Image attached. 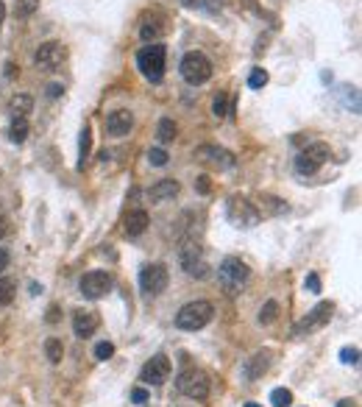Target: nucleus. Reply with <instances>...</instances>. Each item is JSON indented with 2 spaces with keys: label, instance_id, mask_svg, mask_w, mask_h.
I'll return each mask as SVG.
<instances>
[{
  "label": "nucleus",
  "instance_id": "obj_40",
  "mask_svg": "<svg viewBox=\"0 0 362 407\" xmlns=\"http://www.w3.org/2000/svg\"><path fill=\"white\" fill-rule=\"evenodd\" d=\"M6 265H9V251L0 248V271H6Z\"/></svg>",
  "mask_w": 362,
  "mask_h": 407
},
{
  "label": "nucleus",
  "instance_id": "obj_37",
  "mask_svg": "<svg viewBox=\"0 0 362 407\" xmlns=\"http://www.w3.org/2000/svg\"><path fill=\"white\" fill-rule=\"evenodd\" d=\"M62 92H65V90H62V84H50V87H48V98H59Z\"/></svg>",
  "mask_w": 362,
  "mask_h": 407
},
{
  "label": "nucleus",
  "instance_id": "obj_13",
  "mask_svg": "<svg viewBox=\"0 0 362 407\" xmlns=\"http://www.w3.org/2000/svg\"><path fill=\"white\" fill-rule=\"evenodd\" d=\"M196 159L209 162V165H215V168H220V170H229L237 165V159H234L231 151H226V148H215V145H201V148H196Z\"/></svg>",
  "mask_w": 362,
  "mask_h": 407
},
{
  "label": "nucleus",
  "instance_id": "obj_14",
  "mask_svg": "<svg viewBox=\"0 0 362 407\" xmlns=\"http://www.w3.org/2000/svg\"><path fill=\"white\" fill-rule=\"evenodd\" d=\"M167 376H170V360L165 354H154L142 366V382H148V385H165Z\"/></svg>",
  "mask_w": 362,
  "mask_h": 407
},
{
  "label": "nucleus",
  "instance_id": "obj_5",
  "mask_svg": "<svg viewBox=\"0 0 362 407\" xmlns=\"http://www.w3.org/2000/svg\"><path fill=\"white\" fill-rule=\"evenodd\" d=\"M181 78L187 81V84H193V87H201V84H206L209 78H212V62L203 56V53H187L184 59H181Z\"/></svg>",
  "mask_w": 362,
  "mask_h": 407
},
{
  "label": "nucleus",
  "instance_id": "obj_20",
  "mask_svg": "<svg viewBox=\"0 0 362 407\" xmlns=\"http://www.w3.org/2000/svg\"><path fill=\"white\" fill-rule=\"evenodd\" d=\"M165 31H167L165 17H159V14H156V17H151V20H145V23H142V28H139V34H142L145 42H156Z\"/></svg>",
  "mask_w": 362,
  "mask_h": 407
},
{
  "label": "nucleus",
  "instance_id": "obj_3",
  "mask_svg": "<svg viewBox=\"0 0 362 407\" xmlns=\"http://www.w3.org/2000/svg\"><path fill=\"white\" fill-rule=\"evenodd\" d=\"M212 315H215V307L209 302H190L176 312V327L184 332H198L212 321Z\"/></svg>",
  "mask_w": 362,
  "mask_h": 407
},
{
  "label": "nucleus",
  "instance_id": "obj_15",
  "mask_svg": "<svg viewBox=\"0 0 362 407\" xmlns=\"http://www.w3.org/2000/svg\"><path fill=\"white\" fill-rule=\"evenodd\" d=\"M100 327V315L95 310H75L73 312V332L78 338H90Z\"/></svg>",
  "mask_w": 362,
  "mask_h": 407
},
{
  "label": "nucleus",
  "instance_id": "obj_24",
  "mask_svg": "<svg viewBox=\"0 0 362 407\" xmlns=\"http://www.w3.org/2000/svg\"><path fill=\"white\" fill-rule=\"evenodd\" d=\"M45 354H48V360H50L53 366H59V363H62V357H65V346H62V340L59 338L45 340Z\"/></svg>",
  "mask_w": 362,
  "mask_h": 407
},
{
  "label": "nucleus",
  "instance_id": "obj_41",
  "mask_svg": "<svg viewBox=\"0 0 362 407\" xmlns=\"http://www.w3.org/2000/svg\"><path fill=\"white\" fill-rule=\"evenodd\" d=\"M9 232V223H6V218H0V238Z\"/></svg>",
  "mask_w": 362,
  "mask_h": 407
},
{
  "label": "nucleus",
  "instance_id": "obj_16",
  "mask_svg": "<svg viewBox=\"0 0 362 407\" xmlns=\"http://www.w3.org/2000/svg\"><path fill=\"white\" fill-rule=\"evenodd\" d=\"M134 126V115L129 109H117V112H112L109 117H106V132L112 137H123L129 134Z\"/></svg>",
  "mask_w": 362,
  "mask_h": 407
},
{
  "label": "nucleus",
  "instance_id": "obj_21",
  "mask_svg": "<svg viewBox=\"0 0 362 407\" xmlns=\"http://www.w3.org/2000/svg\"><path fill=\"white\" fill-rule=\"evenodd\" d=\"M9 137H11V142H26V137H28V120L26 117H11V126H9Z\"/></svg>",
  "mask_w": 362,
  "mask_h": 407
},
{
  "label": "nucleus",
  "instance_id": "obj_34",
  "mask_svg": "<svg viewBox=\"0 0 362 407\" xmlns=\"http://www.w3.org/2000/svg\"><path fill=\"white\" fill-rule=\"evenodd\" d=\"M115 354V343H109V340H100L98 346H95V357L98 360H109Z\"/></svg>",
  "mask_w": 362,
  "mask_h": 407
},
{
  "label": "nucleus",
  "instance_id": "obj_9",
  "mask_svg": "<svg viewBox=\"0 0 362 407\" xmlns=\"http://www.w3.org/2000/svg\"><path fill=\"white\" fill-rule=\"evenodd\" d=\"M331 312H334V305H331V302H321V305H315L296 324L293 335H304V332H318V329H324V327L331 321Z\"/></svg>",
  "mask_w": 362,
  "mask_h": 407
},
{
  "label": "nucleus",
  "instance_id": "obj_10",
  "mask_svg": "<svg viewBox=\"0 0 362 407\" xmlns=\"http://www.w3.org/2000/svg\"><path fill=\"white\" fill-rule=\"evenodd\" d=\"M167 282H170V273H167V268L159 265V263L145 265V268L139 271V287H142L145 296H159V293H165Z\"/></svg>",
  "mask_w": 362,
  "mask_h": 407
},
{
  "label": "nucleus",
  "instance_id": "obj_32",
  "mask_svg": "<svg viewBox=\"0 0 362 407\" xmlns=\"http://www.w3.org/2000/svg\"><path fill=\"white\" fill-rule=\"evenodd\" d=\"M148 159H151V165H156V168H162V165H167V151L165 148H151L148 151Z\"/></svg>",
  "mask_w": 362,
  "mask_h": 407
},
{
  "label": "nucleus",
  "instance_id": "obj_29",
  "mask_svg": "<svg viewBox=\"0 0 362 407\" xmlns=\"http://www.w3.org/2000/svg\"><path fill=\"white\" fill-rule=\"evenodd\" d=\"M184 6L201 11H220V0H184Z\"/></svg>",
  "mask_w": 362,
  "mask_h": 407
},
{
  "label": "nucleus",
  "instance_id": "obj_25",
  "mask_svg": "<svg viewBox=\"0 0 362 407\" xmlns=\"http://www.w3.org/2000/svg\"><path fill=\"white\" fill-rule=\"evenodd\" d=\"M176 132H179V129H176V123H173V120H170V117H162V120H159V129H156V137H159V142H173V139H176Z\"/></svg>",
  "mask_w": 362,
  "mask_h": 407
},
{
  "label": "nucleus",
  "instance_id": "obj_39",
  "mask_svg": "<svg viewBox=\"0 0 362 407\" xmlns=\"http://www.w3.org/2000/svg\"><path fill=\"white\" fill-rule=\"evenodd\" d=\"M59 321V307H50L48 310V324H56Z\"/></svg>",
  "mask_w": 362,
  "mask_h": 407
},
{
  "label": "nucleus",
  "instance_id": "obj_26",
  "mask_svg": "<svg viewBox=\"0 0 362 407\" xmlns=\"http://www.w3.org/2000/svg\"><path fill=\"white\" fill-rule=\"evenodd\" d=\"M270 405L273 407H290L293 405V393H290L287 388H276V391L270 393Z\"/></svg>",
  "mask_w": 362,
  "mask_h": 407
},
{
  "label": "nucleus",
  "instance_id": "obj_8",
  "mask_svg": "<svg viewBox=\"0 0 362 407\" xmlns=\"http://www.w3.org/2000/svg\"><path fill=\"white\" fill-rule=\"evenodd\" d=\"M179 263H181V268L190 273V276H206V263H203V248H201V243L196 240H184L181 243V248H179Z\"/></svg>",
  "mask_w": 362,
  "mask_h": 407
},
{
  "label": "nucleus",
  "instance_id": "obj_42",
  "mask_svg": "<svg viewBox=\"0 0 362 407\" xmlns=\"http://www.w3.org/2000/svg\"><path fill=\"white\" fill-rule=\"evenodd\" d=\"M3 20H6V6L0 3V28H3Z\"/></svg>",
  "mask_w": 362,
  "mask_h": 407
},
{
  "label": "nucleus",
  "instance_id": "obj_31",
  "mask_svg": "<svg viewBox=\"0 0 362 407\" xmlns=\"http://www.w3.org/2000/svg\"><path fill=\"white\" fill-rule=\"evenodd\" d=\"M265 84H267V73H265L262 68L251 70V75H248V87H251V90H262Z\"/></svg>",
  "mask_w": 362,
  "mask_h": 407
},
{
  "label": "nucleus",
  "instance_id": "obj_4",
  "mask_svg": "<svg viewBox=\"0 0 362 407\" xmlns=\"http://www.w3.org/2000/svg\"><path fill=\"white\" fill-rule=\"evenodd\" d=\"M176 388L181 396L187 399H196V402H206L209 399V376L201 371V369H184L176 379Z\"/></svg>",
  "mask_w": 362,
  "mask_h": 407
},
{
  "label": "nucleus",
  "instance_id": "obj_33",
  "mask_svg": "<svg viewBox=\"0 0 362 407\" xmlns=\"http://www.w3.org/2000/svg\"><path fill=\"white\" fill-rule=\"evenodd\" d=\"M340 360H343V363H348V366H357V363H360V349L346 346V349L340 352Z\"/></svg>",
  "mask_w": 362,
  "mask_h": 407
},
{
  "label": "nucleus",
  "instance_id": "obj_17",
  "mask_svg": "<svg viewBox=\"0 0 362 407\" xmlns=\"http://www.w3.org/2000/svg\"><path fill=\"white\" fill-rule=\"evenodd\" d=\"M148 212L145 209H132L129 215H126V221H123V232H126V238H139L145 229H148Z\"/></svg>",
  "mask_w": 362,
  "mask_h": 407
},
{
  "label": "nucleus",
  "instance_id": "obj_18",
  "mask_svg": "<svg viewBox=\"0 0 362 407\" xmlns=\"http://www.w3.org/2000/svg\"><path fill=\"white\" fill-rule=\"evenodd\" d=\"M270 369V352H257L248 363H245V369H243V374H245V379L248 382H254V379H262V374Z\"/></svg>",
  "mask_w": 362,
  "mask_h": 407
},
{
  "label": "nucleus",
  "instance_id": "obj_23",
  "mask_svg": "<svg viewBox=\"0 0 362 407\" xmlns=\"http://www.w3.org/2000/svg\"><path fill=\"white\" fill-rule=\"evenodd\" d=\"M90 151H92V129L90 126H84V132H81V142H78V168H84V162L90 159Z\"/></svg>",
  "mask_w": 362,
  "mask_h": 407
},
{
  "label": "nucleus",
  "instance_id": "obj_1",
  "mask_svg": "<svg viewBox=\"0 0 362 407\" xmlns=\"http://www.w3.org/2000/svg\"><path fill=\"white\" fill-rule=\"evenodd\" d=\"M218 279H220V287L226 290V296H240V290L251 279V271H248V265L243 260L226 257L223 265H220V271H218Z\"/></svg>",
  "mask_w": 362,
  "mask_h": 407
},
{
  "label": "nucleus",
  "instance_id": "obj_27",
  "mask_svg": "<svg viewBox=\"0 0 362 407\" xmlns=\"http://www.w3.org/2000/svg\"><path fill=\"white\" fill-rule=\"evenodd\" d=\"M14 290H17V287H14V282L3 276V279H0V307H6V305H11V302H14Z\"/></svg>",
  "mask_w": 362,
  "mask_h": 407
},
{
  "label": "nucleus",
  "instance_id": "obj_12",
  "mask_svg": "<svg viewBox=\"0 0 362 407\" xmlns=\"http://www.w3.org/2000/svg\"><path fill=\"white\" fill-rule=\"evenodd\" d=\"M65 59H67V51L62 42H45V45H39L36 53H33V62H36L42 70L59 68Z\"/></svg>",
  "mask_w": 362,
  "mask_h": 407
},
{
  "label": "nucleus",
  "instance_id": "obj_44",
  "mask_svg": "<svg viewBox=\"0 0 362 407\" xmlns=\"http://www.w3.org/2000/svg\"><path fill=\"white\" fill-rule=\"evenodd\" d=\"M245 407H262V405H257V402H248Z\"/></svg>",
  "mask_w": 362,
  "mask_h": 407
},
{
  "label": "nucleus",
  "instance_id": "obj_28",
  "mask_svg": "<svg viewBox=\"0 0 362 407\" xmlns=\"http://www.w3.org/2000/svg\"><path fill=\"white\" fill-rule=\"evenodd\" d=\"M276 318H279V305H276V302H267V305L260 310V324L267 327V324H273Z\"/></svg>",
  "mask_w": 362,
  "mask_h": 407
},
{
  "label": "nucleus",
  "instance_id": "obj_22",
  "mask_svg": "<svg viewBox=\"0 0 362 407\" xmlns=\"http://www.w3.org/2000/svg\"><path fill=\"white\" fill-rule=\"evenodd\" d=\"M33 101L28 95H17V98H11L9 101V112H11V117H26L28 112H31Z\"/></svg>",
  "mask_w": 362,
  "mask_h": 407
},
{
  "label": "nucleus",
  "instance_id": "obj_19",
  "mask_svg": "<svg viewBox=\"0 0 362 407\" xmlns=\"http://www.w3.org/2000/svg\"><path fill=\"white\" fill-rule=\"evenodd\" d=\"M179 181L176 179H162V181H156L151 190H148V199L154 204H162L167 201V199H173V196H179Z\"/></svg>",
  "mask_w": 362,
  "mask_h": 407
},
{
  "label": "nucleus",
  "instance_id": "obj_38",
  "mask_svg": "<svg viewBox=\"0 0 362 407\" xmlns=\"http://www.w3.org/2000/svg\"><path fill=\"white\" fill-rule=\"evenodd\" d=\"M198 193H203V196L209 193V179H206V176H201V179H198Z\"/></svg>",
  "mask_w": 362,
  "mask_h": 407
},
{
  "label": "nucleus",
  "instance_id": "obj_43",
  "mask_svg": "<svg viewBox=\"0 0 362 407\" xmlns=\"http://www.w3.org/2000/svg\"><path fill=\"white\" fill-rule=\"evenodd\" d=\"M351 405H354L351 399H343V402H340V405H337V407H351Z\"/></svg>",
  "mask_w": 362,
  "mask_h": 407
},
{
  "label": "nucleus",
  "instance_id": "obj_11",
  "mask_svg": "<svg viewBox=\"0 0 362 407\" xmlns=\"http://www.w3.org/2000/svg\"><path fill=\"white\" fill-rule=\"evenodd\" d=\"M78 287H81V293H84L87 299H103V296L115 287V279H112L109 271H90L81 276Z\"/></svg>",
  "mask_w": 362,
  "mask_h": 407
},
{
  "label": "nucleus",
  "instance_id": "obj_30",
  "mask_svg": "<svg viewBox=\"0 0 362 407\" xmlns=\"http://www.w3.org/2000/svg\"><path fill=\"white\" fill-rule=\"evenodd\" d=\"M212 112H215V117H218V120L229 115V98H226V92H218V98H215V103H212Z\"/></svg>",
  "mask_w": 362,
  "mask_h": 407
},
{
  "label": "nucleus",
  "instance_id": "obj_6",
  "mask_svg": "<svg viewBox=\"0 0 362 407\" xmlns=\"http://www.w3.org/2000/svg\"><path fill=\"white\" fill-rule=\"evenodd\" d=\"M326 159H329V145L326 142H312L296 157V170L301 176H312L315 170L324 168Z\"/></svg>",
  "mask_w": 362,
  "mask_h": 407
},
{
  "label": "nucleus",
  "instance_id": "obj_2",
  "mask_svg": "<svg viewBox=\"0 0 362 407\" xmlns=\"http://www.w3.org/2000/svg\"><path fill=\"white\" fill-rule=\"evenodd\" d=\"M165 59H167V51L162 45H156V42H148L139 53H137V68L139 73L148 78V81H162V75H165Z\"/></svg>",
  "mask_w": 362,
  "mask_h": 407
},
{
  "label": "nucleus",
  "instance_id": "obj_36",
  "mask_svg": "<svg viewBox=\"0 0 362 407\" xmlns=\"http://www.w3.org/2000/svg\"><path fill=\"white\" fill-rule=\"evenodd\" d=\"M307 287H309L312 293H321V279H318V273H309V276H307Z\"/></svg>",
  "mask_w": 362,
  "mask_h": 407
},
{
  "label": "nucleus",
  "instance_id": "obj_35",
  "mask_svg": "<svg viewBox=\"0 0 362 407\" xmlns=\"http://www.w3.org/2000/svg\"><path fill=\"white\" fill-rule=\"evenodd\" d=\"M132 399H134V405H145V402H148V391H142V388H134Z\"/></svg>",
  "mask_w": 362,
  "mask_h": 407
},
{
  "label": "nucleus",
  "instance_id": "obj_7",
  "mask_svg": "<svg viewBox=\"0 0 362 407\" xmlns=\"http://www.w3.org/2000/svg\"><path fill=\"white\" fill-rule=\"evenodd\" d=\"M226 212H229V221L240 229H251L260 223V209L251 201L240 199V196H231L229 204H226Z\"/></svg>",
  "mask_w": 362,
  "mask_h": 407
}]
</instances>
